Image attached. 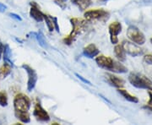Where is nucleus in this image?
<instances>
[{
  "label": "nucleus",
  "mask_w": 152,
  "mask_h": 125,
  "mask_svg": "<svg viewBox=\"0 0 152 125\" xmlns=\"http://www.w3.org/2000/svg\"><path fill=\"white\" fill-rule=\"evenodd\" d=\"M96 63L97 65L104 69L115 72V73H125L127 72V68L124 66L120 62H117L112 58L104 56V55H97L96 58Z\"/></svg>",
  "instance_id": "nucleus-1"
},
{
  "label": "nucleus",
  "mask_w": 152,
  "mask_h": 125,
  "mask_svg": "<svg viewBox=\"0 0 152 125\" xmlns=\"http://www.w3.org/2000/svg\"><path fill=\"white\" fill-rule=\"evenodd\" d=\"M70 22L72 24V31L69 36L65 37L63 39L64 43L66 45H71L75 42L76 37L79 34H81L87 26V20L81 18H72L70 19Z\"/></svg>",
  "instance_id": "nucleus-2"
},
{
  "label": "nucleus",
  "mask_w": 152,
  "mask_h": 125,
  "mask_svg": "<svg viewBox=\"0 0 152 125\" xmlns=\"http://www.w3.org/2000/svg\"><path fill=\"white\" fill-rule=\"evenodd\" d=\"M129 80L131 85L136 88L152 91V81L144 75L139 73H131L129 76Z\"/></svg>",
  "instance_id": "nucleus-3"
},
{
  "label": "nucleus",
  "mask_w": 152,
  "mask_h": 125,
  "mask_svg": "<svg viewBox=\"0 0 152 125\" xmlns=\"http://www.w3.org/2000/svg\"><path fill=\"white\" fill-rule=\"evenodd\" d=\"M15 112H29L31 107V100L26 95L20 93L14 99Z\"/></svg>",
  "instance_id": "nucleus-4"
},
{
  "label": "nucleus",
  "mask_w": 152,
  "mask_h": 125,
  "mask_svg": "<svg viewBox=\"0 0 152 125\" xmlns=\"http://www.w3.org/2000/svg\"><path fill=\"white\" fill-rule=\"evenodd\" d=\"M108 11L105 10L103 9H96L88 10L85 13L84 16L87 21H92V20H107L109 18Z\"/></svg>",
  "instance_id": "nucleus-5"
},
{
  "label": "nucleus",
  "mask_w": 152,
  "mask_h": 125,
  "mask_svg": "<svg viewBox=\"0 0 152 125\" xmlns=\"http://www.w3.org/2000/svg\"><path fill=\"white\" fill-rule=\"evenodd\" d=\"M127 36L131 42L138 45H143L145 42L144 34L135 26H129L127 31Z\"/></svg>",
  "instance_id": "nucleus-6"
},
{
  "label": "nucleus",
  "mask_w": 152,
  "mask_h": 125,
  "mask_svg": "<svg viewBox=\"0 0 152 125\" xmlns=\"http://www.w3.org/2000/svg\"><path fill=\"white\" fill-rule=\"evenodd\" d=\"M22 69H24L28 75V81H27V90L29 91H31L34 90V88L37 85V82L38 80V75L36 70L28 64H22Z\"/></svg>",
  "instance_id": "nucleus-7"
},
{
  "label": "nucleus",
  "mask_w": 152,
  "mask_h": 125,
  "mask_svg": "<svg viewBox=\"0 0 152 125\" xmlns=\"http://www.w3.org/2000/svg\"><path fill=\"white\" fill-rule=\"evenodd\" d=\"M122 47L127 54L130 55L132 57H136L142 54V49L138 47L134 42H129V41H124L122 42Z\"/></svg>",
  "instance_id": "nucleus-8"
},
{
  "label": "nucleus",
  "mask_w": 152,
  "mask_h": 125,
  "mask_svg": "<svg viewBox=\"0 0 152 125\" xmlns=\"http://www.w3.org/2000/svg\"><path fill=\"white\" fill-rule=\"evenodd\" d=\"M33 115H34V117L36 118V119L37 120V121L48 122L49 120H50V116H49L48 113L42 107L40 102H38V101L35 104Z\"/></svg>",
  "instance_id": "nucleus-9"
},
{
  "label": "nucleus",
  "mask_w": 152,
  "mask_h": 125,
  "mask_svg": "<svg viewBox=\"0 0 152 125\" xmlns=\"http://www.w3.org/2000/svg\"><path fill=\"white\" fill-rule=\"evenodd\" d=\"M109 34H110V40L113 44H117L118 42V36L122 31V25L118 21L113 22L110 24L108 27Z\"/></svg>",
  "instance_id": "nucleus-10"
},
{
  "label": "nucleus",
  "mask_w": 152,
  "mask_h": 125,
  "mask_svg": "<svg viewBox=\"0 0 152 125\" xmlns=\"http://www.w3.org/2000/svg\"><path fill=\"white\" fill-rule=\"evenodd\" d=\"M31 10H30V15L36 21L41 22L43 20V13L39 10L37 4L35 2H31Z\"/></svg>",
  "instance_id": "nucleus-11"
},
{
  "label": "nucleus",
  "mask_w": 152,
  "mask_h": 125,
  "mask_svg": "<svg viewBox=\"0 0 152 125\" xmlns=\"http://www.w3.org/2000/svg\"><path fill=\"white\" fill-rule=\"evenodd\" d=\"M98 54H99V49L96 48L95 44H89L83 49V55L89 58H93L96 57Z\"/></svg>",
  "instance_id": "nucleus-12"
},
{
  "label": "nucleus",
  "mask_w": 152,
  "mask_h": 125,
  "mask_svg": "<svg viewBox=\"0 0 152 125\" xmlns=\"http://www.w3.org/2000/svg\"><path fill=\"white\" fill-rule=\"evenodd\" d=\"M106 79L110 85L113 86L114 87L117 88H122L124 86V80L123 79H121L119 77L113 75L112 74H107L106 75Z\"/></svg>",
  "instance_id": "nucleus-13"
},
{
  "label": "nucleus",
  "mask_w": 152,
  "mask_h": 125,
  "mask_svg": "<svg viewBox=\"0 0 152 125\" xmlns=\"http://www.w3.org/2000/svg\"><path fill=\"white\" fill-rule=\"evenodd\" d=\"M71 2L75 4L80 10H86L91 5V0H71Z\"/></svg>",
  "instance_id": "nucleus-14"
},
{
  "label": "nucleus",
  "mask_w": 152,
  "mask_h": 125,
  "mask_svg": "<svg viewBox=\"0 0 152 125\" xmlns=\"http://www.w3.org/2000/svg\"><path fill=\"white\" fill-rule=\"evenodd\" d=\"M118 93H120V95H122V96H124L127 101H129V102H134V103H137V102H139L138 98L136 97V96H133V95H131L130 93L128 92L126 90L118 88Z\"/></svg>",
  "instance_id": "nucleus-15"
},
{
  "label": "nucleus",
  "mask_w": 152,
  "mask_h": 125,
  "mask_svg": "<svg viewBox=\"0 0 152 125\" xmlns=\"http://www.w3.org/2000/svg\"><path fill=\"white\" fill-rule=\"evenodd\" d=\"M15 115L21 123L28 124L31 122V118L29 112H15Z\"/></svg>",
  "instance_id": "nucleus-16"
},
{
  "label": "nucleus",
  "mask_w": 152,
  "mask_h": 125,
  "mask_svg": "<svg viewBox=\"0 0 152 125\" xmlns=\"http://www.w3.org/2000/svg\"><path fill=\"white\" fill-rule=\"evenodd\" d=\"M13 66L10 65L8 63H4L3 65L0 67V78L1 79H4L8 76L11 73V69H12Z\"/></svg>",
  "instance_id": "nucleus-17"
},
{
  "label": "nucleus",
  "mask_w": 152,
  "mask_h": 125,
  "mask_svg": "<svg viewBox=\"0 0 152 125\" xmlns=\"http://www.w3.org/2000/svg\"><path fill=\"white\" fill-rule=\"evenodd\" d=\"M114 53L116 57L120 60V61H124L126 58V53L124 52V50L123 48L122 45H117L115 48H114Z\"/></svg>",
  "instance_id": "nucleus-18"
},
{
  "label": "nucleus",
  "mask_w": 152,
  "mask_h": 125,
  "mask_svg": "<svg viewBox=\"0 0 152 125\" xmlns=\"http://www.w3.org/2000/svg\"><path fill=\"white\" fill-rule=\"evenodd\" d=\"M4 63H8L10 65L13 66V62L11 61V50L9 47V45H5L4 48Z\"/></svg>",
  "instance_id": "nucleus-19"
},
{
  "label": "nucleus",
  "mask_w": 152,
  "mask_h": 125,
  "mask_svg": "<svg viewBox=\"0 0 152 125\" xmlns=\"http://www.w3.org/2000/svg\"><path fill=\"white\" fill-rule=\"evenodd\" d=\"M43 20H45V22H46V25L48 26V29L49 31H53L54 30V25H53V21L52 17H50L49 15H47L44 14Z\"/></svg>",
  "instance_id": "nucleus-20"
},
{
  "label": "nucleus",
  "mask_w": 152,
  "mask_h": 125,
  "mask_svg": "<svg viewBox=\"0 0 152 125\" xmlns=\"http://www.w3.org/2000/svg\"><path fill=\"white\" fill-rule=\"evenodd\" d=\"M0 106L1 107L8 106V95L5 91H0Z\"/></svg>",
  "instance_id": "nucleus-21"
},
{
  "label": "nucleus",
  "mask_w": 152,
  "mask_h": 125,
  "mask_svg": "<svg viewBox=\"0 0 152 125\" xmlns=\"http://www.w3.org/2000/svg\"><path fill=\"white\" fill-rule=\"evenodd\" d=\"M32 34L36 37V38H37V42L40 44V46H42V48H46V40L44 38L43 34L42 32L32 33Z\"/></svg>",
  "instance_id": "nucleus-22"
},
{
  "label": "nucleus",
  "mask_w": 152,
  "mask_h": 125,
  "mask_svg": "<svg viewBox=\"0 0 152 125\" xmlns=\"http://www.w3.org/2000/svg\"><path fill=\"white\" fill-rule=\"evenodd\" d=\"M53 1L55 4L59 6L62 10H64L66 8V1L67 0H53Z\"/></svg>",
  "instance_id": "nucleus-23"
},
{
  "label": "nucleus",
  "mask_w": 152,
  "mask_h": 125,
  "mask_svg": "<svg viewBox=\"0 0 152 125\" xmlns=\"http://www.w3.org/2000/svg\"><path fill=\"white\" fill-rule=\"evenodd\" d=\"M144 61L150 64V65H152V54H147L144 57Z\"/></svg>",
  "instance_id": "nucleus-24"
},
{
  "label": "nucleus",
  "mask_w": 152,
  "mask_h": 125,
  "mask_svg": "<svg viewBox=\"0 0 152 125\" xmlns=\"http://www.w3.org/2000/svg\"><path fill=\"white\" fill-rule=\"evenodd\" d=\"M53 19V25H54V28L56 29V31L58 32H59V26H58V18L56 17H52Z\"/></svg>",
  "instance_id": "nucleus-25"
},
{
  "label": "nucleus",
  "mask_w": 152,
  "mask_h": 125,
  "mask_svg": "<svg viewBox=\"0 0 152 125\" xmlns=\"http://www.w3.org/2000/svg\"><path fill=\"white\" fill-rule=\"evenodd\" d=\"M76 75L78 76V78H79V79H80V80H81L82 81H84V82H85V83H87L88 85H91V82L89 81V80H87L86 79H85V78H83V77H82L81 75H78V74H76Z\"/></svg>",
  "instance_id": "nucleus-26"
},
{
  "label": "nucleus",
  "mask_w": 152,
  "mask_h": 125,
  "mask_svg": "<svg viewBox=\"0 0 152 125\" xmlns=\"http://www.w3.org/2000/svg\"><path fill=\"white\" fill-rule=\"evenodd\" d=\"M149 96H150V99H149V101H148L147 106H149V107H152V92L151 91H150V92H149Z\"/></svg>",
  "instance_id": "nucleus-27"
},
{
  "label": "nucleus",
  "mask_w": 152,
  "mask_h": 125,
  "mask_svg": "<svg viewBox=\"0 0 152 125\" xmlns=\"http://www.w3.org/2000/svg\"><path fill=\"white\" fill-rule=\"evenodd\" d=\"M10 15L12 18L15 19L16 20H21V18L20 17V15H15V14H10Z\"/></svg>",
  "instance_id": "nucleus-28"
},
{
  "label": "nucleus",
  "mask_w": 152,
  "mask_h": 125,
  "mask_svg": "<svg viewBox=\"0 0 152 125\" xmlns=\"http://www.w3.org/2000/svg\"><path fill=\"white\" fill-rule=\"evenodd\" d=\"M6 9H7V6L4 5V4H2V3H0V12H4L6 10Z\"/></svg>",
  "instance_id": "nucleus-29"
},
{
  "label": "nucleus",
  "mask_w": 152,
  "mask_h": 125,
  "mask_svg": "<svg viewBox=\"0 0 152 125\" xmlns=\"http://www.w3.org/2000/svg\"><path fill=\"white\" fill-rule=\"evenodd\" d=\"M4 45L0 42V59H1L2 55H3V53H4Z\"/></svg>",
  "instance_id": "nucleus-30"
},
{
  "label": "nucleus",
  "mask_w": 152,
  "mask_h": 125,
  "mask_svg": "<svg viewBox=\"0 0 152 125\" xmlns=\"http://www.w3.org/2000/svg\"><path fill=\"white\" fill-rule=\"evenodd\" d=\"M100 1H102V2H104V1H107V0H100Z\"/></svg>",
  "instance_id": "nucleus-31"
},
{
  "label": "nucleus",
  "mask_w": 152,
  "mask_h": 125,
  "mask_svg": "<svg viewBox=\"0 0 152 125\" xmlns=\"http://www.w3.org/2000/svg\"><path fill=\"white\" fill-rule=\"evenodd\" d=\"M151 44H152V38L151 39Z\"/></svg>",
  "instance_id": "nucleus-32"
}]
</instances>
